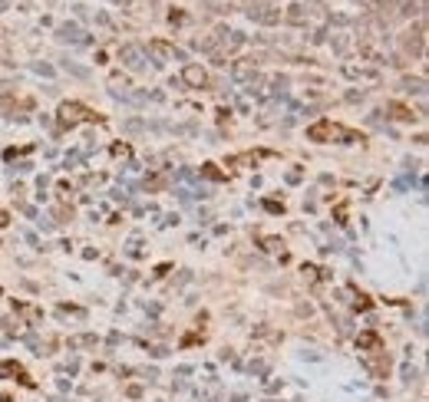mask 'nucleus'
Returning <instances> with one entry per match:
<instances>
[{"mask_svg": "<svg viewBox=\"0 0 429 402\" xmlns=\"http://www.w3.org/2000/svg\"><path fill=\"white\" fill-rule=\"evenodd\" d=\"M307 139L310 142H357V132L337 126L330 119H320V122H314V126L307 129Z\"/></svg>", "mask_w": 429, "mask_h": 402, "instance_id": "obj_1", "label": "nucleus"}, {"mask_svg": "<svg viewBox=\"0 0 429 402\" xmlns=\"http://www.w3.org/2000/svg\"><path fill=\"white\" fill-rule=\"evenodd\" d=\"M0 372H4V376H17L20 382H24V386L33 389V379L24 372V366H20V363H7V359H4V363H0Z\"/></svg>", "mask_w": 429, "mask_h": 402, "instance_id": "obj_2", "label": "nucleus"}, {"mask_svg": "<svg viewBox=\"0 0 429 402\" xmlns=\"http://www.w3.org/2000/svg\"><path fill=\"white\" fill-rule=\"evenodd\" d=\"M60 116H63V122H76V119H93L83 106H76V103H66L63 109H60Z\"/></svg>", "mask_w": 429, "mask_h": 402, "instance_id": "obj_3", "label": "nucleus"}, {"mask_svg": "<svg viewBox=\"0 0 429 402\" xmlns=\"http://www.w3.org/2000/svg\"><path fill=\"white\" fill-rule=\"evenodd\" d=\"M185 83H188V86H205V70H201V66H185Z\"/></svg>", "mask_w": 429, "mask_h": 402, "instance_id": "obj_4", "label": "nucleus"}, {"mask_svg": "<svg viewBox=\"0 0 429 402\" xmlns=\"http://www.w3.org/2000/svg\"><path fill=\"white\" fill-rule=\"evenodd\" d=\"M93 343H96V336H76L70 346H93Z\"/></svg>", "mask_w": 429, "mask_h": 402, "instance_id": "obj_5", "label": "nucleus"}]
</instances>
